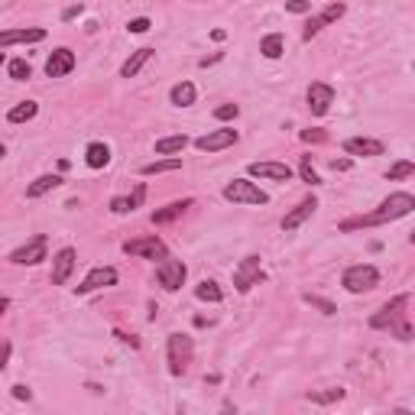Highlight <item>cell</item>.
<instances>
[{"mask_svg":"<svg viewBox=\"0 0 415 415\" xmlns=\"http://www.w3.org/2000/svg\"><path fill=\"white\" fill-rule=\"evenodd\" d=\"M36 114H39V104L36 101H20L17 107L7 110V120L10 124H26V120H33Z\"/></svg>","mask_w":415,"mask_h":415,"instance_id":"484cf974","label":"cell"},{"mask_svg":"<svg viewBox=\"0 0 415 415\" xmlns=\"http://www.w3.org/2000/svg\"><path fill=\"white\" fill-rule=\"evenodd\" d=\"M341 286L348 289L350 296H364V292H373L380 286V270L370 266V263H357V266H348L344 276H341Z\"/></svg>","mask_w":415,"mask_h":415,"instance_id":"7a4b0ae2","label":"cell"},{"mask_svg":"<svg viewBox=\"0 0 415 415\" xmlns=\"http://www.w3.org/2000/svg\"><path fill=\"white\" fill-rule=\"evenodd\" d=\"M182 169V159L178 156H169V159H153V162H146L143 169V176H162V172H178Z\"/></svg>","mask_w":415,"mask_h":415,"instance_id":"4316f807","label":"cell"},{"mask_svg":"<svg viewBox=\"0 0 415 415\" xmlns=\"http://www.w3.org/2000/svg\"><path fill=\"white\" fill-rule=\"evenodd\" d=\"M211 39H214V43H224V39H228V33H224V29H211Z\"/></svg>","mask_w":415,"mask_h":415,"instance_id":"c3c4849f","label":"cell"},{"mask_svg":"<svg viewBox=\"0 0 415 415\" xmlns=\"http://www.w3.org/2000/svg\"><path fill=\"white\" fill-rule=\"evenodd\" d=\"M124 253L127 256H143V260H166V256H169V246L153 234V237L127 240V244H124Z\"/></svg>","mask_w":415,"mask_h":415,"instance_id":"ba28073f","label":"cell"},{"mask_svg":"<svg viewBox=\"0 0 415 415\" xmlns=\"http://www.w3.org/2000/svg\"><path fill=\"white\" fill-rule=\"evenodd\" d=\"M331 169H334V172H348L350 169V159H334V162H331Z\"/></svg>","mask_w":415,"mask_h":415,"instance_id":"7dc6e473","label":"cell"},{"mask_svg":"<svg viewBox=\"0 0 415 415\" xmlns=\"http://www.w3.org/2000/svg\"><path fill=\"white\" fill-rule=\"evenodd\" d=\"M195 98H198V88L192 85V81H178L169 91V104H176V107H192Z\"/></svg>","mask_w":415,"mask_h":415,"instance_id":"44dd1931","label":"cell"},{"mask_svg":"<svg viewBox=\"0 0 415 415\" xmlns=\"http://www.w3.org/2000/svg\"><path fill=\"white\" fill-rule=\"evenodd\" d=\"M75 263H78V253L75 246H62L59 253L52 256V286H65L75 272Z\"/></svg>","mask_w":415,"mask_h":415,"instance_id":"8fae6325","label":"cell"},{"mask_svg":"<svg viewBox=\"0 0 415 415\" xmlns=\"http://www.w3.org/2000/svg\"><path fill=\"white\" fill-rule=\"evenodd\" d=\"M263 279H266V276H263V270H260V256H256V253L244 256L240 266L234 270V286H237L240 296H246V292H250L253 286H260Z\"/></svg>","mask_w":415,"mask_h":415,"instance_id":"52a82bcc","label":"cell"},{"mask_svg":"<svg viewBox=\"0 0 415 415\" xmlns=\"http://www.w3.org/2000/svg\"><path fill=\"white\" fill-rule=\"evenodd\" d=\"M7 308H10V298H4V296H0V318L7 315Z\"/></svg>","mask_w":415,"mask_h":415,"instance_id":"681fc988","label":"cell"},{"mask_svg":"<svg viewBox=\"0 0 415 415\" xmlns=\"http://www.w3.org/2000/svg\"><path fill=\"white\" fill-rule=\"evenodd\" d=\"M185 276H188V266L182 260H172V256L159 260V266H156V282L166 292H178V289L185 286Z\"/></svg>","mask_w":415,"mask_h":415,"instance_id":"8992f818","label":"cell"},{"mask_svg":"<svg viewBox=\"0 0 415 415\" xmlns=\"http://www.w3.org/2000/svg\"><path fill=\"white\" fill-rule=\"evenodd\" d=\"M195 298L198 302H211V305H218V302H224V289H220L214 279H202L195 286Z\"/></svg>","mask_w":415,"mask_h":415,"instance_id":"d4e9b609","label":"cell"},{"mask_svg":"<svg viewBox=\"0 0 415 415\" xmlns=\"http://www.w3.org/2000/svg\"><path fill=\"white\" fill-rule=\"evenodd\" d=\"M324 26H328V23L322 20V13H318V17H312V20L305 23V29H302V39H305V43H312V39H315L318 33H322Z\"/></svg>","mask_w":415,"mask_h":415,"instance_id":"d6a6232c","label":"cell"},{"mask_svg":"<svg viewBox=\"0 0 415 415\" xmlns=\"http://www.w3.org/2000/svg\"><path fill=\"white\" fill-rule=\"evenodd\" d=\"M412 172H415V162L412 159H399V162H393V166H390L386 178H390V182H396V178H409Z\"/></svg>","mask_w":415,"mask_h":415,"instance_id":"1f68e13d","label":"cell"},{"mask_svg":"<svg viewBox=\"0 0 415 415\" xmlns=\"http://www.w3.org/2000/svg\"><path fill=\"white\" fill-rule=\"evenodd\" d=\"M185 208H192V198H182V202H169L166 208H156V211H153V224H169V220L182 218Z\"/></svg>","mask_w":415,"mask_h":415,"instance_id":"7402d4cb","label":"cell"},{"mask_svg":"<svg viewBox=\"0 0 415 415\" xmlns=\"http://www.w3.org/2000/svg\"><path fill=\"white\" fill-rule=\"evenodd\" d=\"M143 198H146V182H136V188H133V195H130V204H133V211L143 204Z\"/></svg>","mask_w":415,"mask_h":415,"instance_id":"7bdbcfd3","label":"cell"},{"mask_svg":"<svg viewBox=\"0 0 415 415\" xmlns=\"http://www.w3.org/2000/svg\"><path fill=\"white\" fill-rule=\"evenodd\" d=\"M341 150L348 156H364V159H373V156L386 153L383 140H373V136H348V140L341 143Z\"/></svg>","mask_w":415,"mask_h":415,"instance_id":"5bb4252c","label":"cell"},{"mask_svg":"<svg viewBox=\"0 0 415 415\" xmlns=\"http://www.w3.org/2000/svg\"><path fill=\"white\" fill-rule=\"evenodd\" d=\"M62 185V176H55V172H46V176H39L36 182H29L26 185V198H43L49 195L52 188H59Z\"/></svg>","mask_w":415,"mask_h":415,"instance_id":"ffe728a7","label":"cell"},{"mask_svg":"<svg viewBox=\"0 0 415 415\" xmlns=\"http://www.w3.org/2000/svg\"><path fill=\"white\" fill-rule=\"evenodd\" d=\"M315 211H318V198H315V195L302 198V202H298L296 208H292V211H289L286 218H282V230H286V234H292V230H298V228H302V224H305L308 218H312Z\"/></svg>","mask_w":415,"mask_h":415,"instance_id":"e0dca14e","label":"cell"},{"mask_svg":"<svg viewBox=\"0 0 415 415\" xmlns=\"http://www.w3.org/2000/svg\"><path fill=\"white\" fill-rule=\"evenodd\" d=\"M406 308H409V296H396L393 302H386V305H383L376 315H370V328L373 331H383V328L393 331L399 322H406V318H409Z\"/></svg>","mask_w":415,"mask_h":415,"instance_id":"5b68a950","label":"cell"},{"mask_svg":"<svg viewBox=\"0 0 415 415\" xmlns=\"http://www.w3.org/2000/svg\"><path fill=\"white\" fill-rule=\"evenodd\" d=\"M46 260V234H36L29 244L17 246L13 253H10V263H17V266H36V263Z\"/></svg>","mask_w":415,"mask_h":415,"instance_id":"30bf717a","label":"cell"},{"mask_svg":"<svg viewBox=\"0 0 415 415\" xmlns=\"http://www.w3.org/2000/svg\"><path fill=\"white\" fill-rule=\"evenodd\" d=\"M393 334H396L399 341H412V324H409V318L406 322H399L396 328H393Z\"/></svg>","mask_w":415,"mask_h":415,"instance_id":"ee69618b","label":"cell"},{"mask_svg":"<svg viewBox=\"0 0 415 415\" xmlns=\"http://www.w3.org/2000/svg\"><path fill=\"white\" fill-rule=\"evenodd\" d=\"M114 338H117L120 341V344H127V348H140V338H136V334H127V331H124V328H114Z\"/></svg>","mask_w":415,"mask_h":415,"instance_id":"ab89813d","label":"cell"},{"mask_svg":"<svg viewBox=\"0 0 415 415\" xmlns=\"http://www.w3.org/2000/svg\"><path fill=\"white\" fill-rule=\"evenodd\" d=\"M412 211H415V198L409 195V192H393L390 198H383L376 211L360 214V218L341 220L338 230H341V234H348V230H357V228H376V224H390V220L409 218Z\"/></svg>","mask_w":415,"mask_h":415,"instance_id":"6da1fadb","label":"cell"},{"mask_svg":"<svg viewBox=\"0 0 415 415\" xmlns=\"http://www.w3.org/2000/svg\"><path fill=\"white\" fill-rule=\"evenodd\" d=\"M4 156H7V150H4V143H0V159H4Z\"/></svg>","mask_w":415,"mask_h":415,"instance_id":"f907efd6","label":"cell"},{"mask_svg":"<svg viewBox=\"0 0 415 415\" xmlns=\"http://www.w3.org/2000/svg\"><path fill=\"white\" fill-rule=\"evenodd\" d=\"M305 302H308V305H315V308H322V315H334V312H338L334 302H328V298H322V296H312V292H305Z\"/></svg>","mask_w":415,"mask_h":415,"instance_id":"836d02e7","label":"cell"},{"mask_svg":"<svg viewBox=\"0 0 415 415\" xmlns=\"http://www.w3.org/2000/svg\"><path fill=\"white\" fill-rule=\"evenodd\" d=\"M117 279H120V276H117L114 266H94L85 279H81V286H78V296H88V292H94V289L117 286Z\"/></svg>","mask_w":415,"mask_h":415,"instance_id":"9a60e30c","label":"cell"},{"mask_svg":"<svg viewBox=\"0 0 415 415\" xmlns=\"http://www.w3.org/2000/svg\"><path fill=\"white\" fill-rule=\"evenodd\" d=\"M81 10H85V4H81V0H78V4H72V7H68L65 13H62V20H65V23H68V20H75L78 13H81Z\"/></svg>","mask_w":415,"mask_h":415,"instance_id":"bcb514c9","label":"cell"},{"mask_svg":"<svg viewBox=\"0 0 415 415\" xmlns=\"http://www.w3.org/2000/svg\"><path fill=\"white\" fill-rule=\"evenodd\" d=\"M298 136H302V143H324V140H328V133L318 130V127H315V130H302Z\"/></svg>","mask_w":415,"mask_h":415,"instance_id":"f35d334b","label":"cell"},{"mask_svg":"<svg viewBox=\"0 0 415 415\" xmlns=\"http://www.w3.org/2000/svg\"><path fill=\"white\" fill-rule=\"evenodd\" d=\"M305 98H308V110H312L315 117H324L331 110V104H334V88L328 81H312Z\"/></svg>","mask_w":415,"mask_h":415,"instance_id":"4fadbf2b","label":"cell"},{"mask_svg":"<svg viewBox=\"0 0 415 415\" xmlns=\"http://www.w3.org/2000/svg\"><path fill=\"white\" fill-rule=\"evenodd\" d=\"M85 162H88V169H104L110 162V146L107 143H88Z\"/></svg>","mask_w":415,"mask_h":415,"instance_id":"603a6c76","label":"cell"},{"mask_svg":"<svg viewBox=\"0 0 415 415\" xmlns=\"http://www.w3.org/2000/svg\"><path fill=\"white\" fill-rule=\"evenodd\" d=\"M246 172L253 178H266V182H289L292 178V169L286 162H250Z\"/></svg>","mask_w":415,"mask_h":415,"instance_id":"ac0fdd59","label":"cell"},{"mask_svg":"<svg viewBox=\"0 0 415 415\" xmlns=\"http://www.w3.org/2000/svg\"><path fill=\"white\" fill-rule=\"evenodd\" d=\"M150 26H153V23H150V17H136V20H130V23H127V29L133 36H140V33H150Z\"/></svg>","mask_w":415,"mask_h":415,"instance_id":"74e56055","label":"cell"},{"mask_svg":"<svg viewBox=\"0 0 415 415\" xmlns=\"http://www.w3.org/2000/svg\"><path fill=\"white\" fill-rule=\"evenodd\" d=\"M153 55H156V49H150V46H146V49H136L133 55H130V59L120 65V78H136L146 65H150V59H153Z\"/></svg>","mask_w":415,"mask_h":415,"instance_id":"d6986e66","label":"cell"},{"mask_svg":"<svg viewBox=\"0 0 415 415\" xmlns=\"http://www.w3.org/2000/svg\"><path fill=\"white\" fill-rule=\"evenodd\" d=\"M224 198L234 204H270V195L263 192L256 182H250V178H234V182H228L224 185Z\"/></svg>","mask_w":415,"mask_h":415,"instance_id":"277c9868","label":"cell"},{"mask_svg":"<svg viewBox=\"0 0 415 415\" xmlns=\"http://www.w3.org/2000/svg\"><path fill=\"white\" fill-rule=\"evenodd\" d=\"M298 176H302V182L305 185H322V176L315 172V166H312V156H302V162H298Z\"/></svg>","mask_w":415,"mask_h":415,"instance_id":"4dcf8cb0","label":"cell"},{"mask_svg":"<svg viewBox=\"0 0 415 415\" xmlns=\"http://www.w3.org/2000/svg\"><path fill=\"white\" fill-rule=\"evenodd\" d=\"M4 65H7V59H4V52H0V68H4Z\"/></svg>","mask_w":415,"mask_h":415,"instance_id":"816d5d0a","label":"cell"},{"mask_svg":"<svg viewBox=\"0 0 415 415\" xmlns=\"http://www.w3.org/2000/svg\"><path fill=\"white\" fill-rule=\"evenodd\" d=\"M7 75L13 78V81H26V78H33V65L26 59H10L7 62Z\"/></svg>","mask_w":415,"mask_h":415,"instance_id":"f546056e","label":"cell"},{"mask_svg":"<svg viewBox=\"0 0 415 415\" xmlns=\"http://www.w3.org/2000/svg\"><path fill=\"white\" fill-rule=\"evenodd\" d=\"M46 29L43 26H20V29H0V49L7 46H29V43H43Z\"/></svg>","mask_w":415,"mask_h":415,"instance_id":"7c38bea8","label":"cell"},{"mask_svg":"<svg viewBox=\"0 0 415 415\" xmlns=\"http://www.w3.org/2000/svg\"><path fill=\"white\" fill-rule=\"evenodd\" d=\"M260 52H263V55H266V59H282V52H286V43H282V36H279V33L263 36Z\"/></svg>","mask_w":415,"mask_h":415,"instance_id":"83f0119b","label":"cell"},{"mask_svg":"<svg viewBox=\"0 0 415 415\" xmlns=\"http://www.w3.org/2000/svg\"><path fill=\"white\" fill-rule=\"evenodd\" d=\"M344 13H348V7H344V4H328V7L322 10V20H324V23H334V20H341Z\"/></svg>","mask_w":415,"mask_h":415,"instance_id":"e575fe53","label":"cell"},{"mask_svg":"<svg viewBox=\"0 0 415 415\" xmlns=\"http://www.w3.org/2000/svg\"><path fill=\"white\" fill-rule=\"evenodd\" d=\"M237 114H240L237 104H220V107H214V117L218 120H237Z\"/></svg>","mask_w":415,"mask_h":415,"instance_id":"8d00e7d4","label":"cell"},{"mask_svg":"<svg viewBox=\"0 0 415 415\" xmlns=\"http://www.w3.org/2000/svg\"><path fill=\"white\" fill-rule=\"evenodd\" d=\"M10 350H13V344L4 341V344H0V373L7 370V364H10Z\"/></svg>","mask_w":415,"mask_h":415,"instance_id":"f6af8a7d","label":"cell"},{"mask_svg":"<svg viewBox=\"0 0 415 415\" xmlns=\"http://www.w3.org/2000/svg\"><path fill=\"white\" fill-rule=\"evenodd\" d=\"M72 68H75V52L68 49V46L52 49V55L46 59V75L49 78H65V75H72Z\"/></svg>","mask_w":415,"mask_h":415,"instance_id":"2e32d148","label":"cell"},{"mask_svg":"<svg viewBox=\"0 0 415 415\" xmlns=\"http://www.w3.org/2000/svg\"><path fill=\"white\" fill-rule=\"evenodd\" d=\"M110 211H114V214H133V204H130V195H117V198H110Z\"/></svg>","mask_w":415,"mask_h":415,"instance_id":"d590c367","label":"cell"},{"mask_svg":"<svg viewBox=\"0 0 415 415\" xmlns=\"http://www.w3.org/2000/svg\"><path fill=\"white\" fill-rule=\"evenodd\" d=\"M240 140V133L234 127H220V130H211V133H204L195 140V146L202 153H220V150H228Z\"/></svg>","mask_w":415,"mask_h":415,"instance_id":"9c48e42d","label":"cell"},{"mask_svg":"<svg viewBox=\"0 0 415 415\" xmlns=\"http://www.w3.org/2000/svg\"><path fill=\"white\" fill-rule=\"evenodd\" d=\"M286 10L289 13H308V10H312V0H286Z\"/></svg>","mask_w":415,"mask_h":415,"instance_id":"60d3db41","label":"cell"},{"mask_svg":"<svg viewBox=\"0 0 415 415\" xmlns=\"http://www.w3.org/2000/svg\"><path fill=\"white\" fill-rule=\"evenodd\" d=\"M348 396V390H341V386H334V390H324V393H308V402H318V406H334V402H341V399Z\"/></svg>","mask_w":415,"mask_h":415,"instance_id":"f1b7e54d","label":"cell"},{"mask_svg":"<svg viewBox=\"0 0 415 415\" xmlns=\"http://www.w3.org/2000/svg\"><path fill=\"white\" fill-rule=\"evenodd\" d=\"M192 354H195V341L188 338V334H169V341H166V360H169L172 376H182L188 370Z\"/></svg>","mask_w":415,"mask_h":415,"instance_id":"3957f363","label":"cell"},{"mask_svg":"<svg viewBox=\"0 0 415 415\" xmlns=\"http://www.w3.org/2000/svg\"><path fill=\"white\" fill-rule=\"evenodd\" d=\"M188 146V136L185 133H176V136H162L156 140V156H176Z\"/></svg>","mask_w":415,"mask_h":415,"instance_id":"cb8c5ba5","label":"cell"},{"mask_svg":"<svg viewBox=\"0 0 415 415\" xmlns=\"http://www.w3.org/2000/svg\"><path fill=\"white\" fill-rule=\"evenodd\" d=\"M13 390V399H20V402H29L33 399V390L26 386V383H17V386H10Z\"/></svg>","mask_w":415,"mask_h":415,"instance_id":"b9f144b4","label":"cell"}]
</instances>
